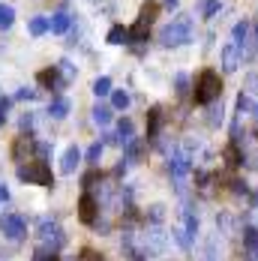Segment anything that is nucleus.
Here are the masks:
<instances>
[{
  "label": "nucleus",
  "mask_w": 258,
  "mask_h": 261,
  "mask_svg": "<svg viewBox=\"0 0 258 261\" xmlns=\"http://www.w3.org/2000/svg\"><path fill=\"white\" fill-rule=\"evenodd\" d=\"M129 261H141V258H138V255H132V258H129Z\"/></svg>",
  "instance_id": "nucleus-45"
},
{
  "label": "nucleus",
  "mask_w": 258,
  "mask_h": 261,
  "mask_svg": "<svg viewBox=\"0 0 258 261\" xmlns=\"http://www.w3.org/2000/svg\"><path fill=\"white\" fill-rule=\"evenodd\" d=\"M15 99H36V90H33V87H18Z\"/></svg>",
  "instance_id": "nucleus-35"
},
{
  "label": "nucleus",
  "mask_w": 258,
  "mask_h": 261,
  "mask_svg": "<svg viewBox=\"0 0 258 261\" xmlns=\"http://www.w3.org/2000/svg\"><path fill=\"white\" fill-rule=\"evenodd\" d=\"M3 201H9V189H6V183H0V204Z\"/></svg>",
  "instance_id": "nucleus-40"
},
{
  "label": "nucleus",
  "mask_w": 258,
  "mask_h": 261,
  "mask_svg": "<svg viewBox=\"0 0 258 261\" xmlns=\"http://www.w3.org/2000/svg\"><path fill=\"white\" fill-rule=\"evenodd\" d=\"M132 132H135V126H132V120L129 117H123L120 123H117V138L126 144V141H132Z\"/></svg>",
  "instance_id": "nucleus-20"
},
{
  "label": "nucleus",
  "mask_w": 258,
  "mask_h": 261,
  "mask_svg": "<svg viewBox=\"0 0 258 261\" xmlns=\"http://www.w3.org/2000/svg\"><path fill=\"white\" fill-rule=\"evenodd\" d=\"M12 21H15V9L0 3V30H9V27H12Z\"/></svg>",
  "instance_id": "nucleus-21"
},
{
  "label": "nucleus",
  "mask_w": 258,
  "mask_h": 261,
  "mask_svg": "<svg viewBox=\"0 0 258 261\" xmlns=\"http://www.w3.org/2000/svg\"><path fill=\"white\" fill-rule=\"evenodd\" d=\"M129 102H132V96H129L126 90H111V105H114L117 111L129 108Z\"/></svg>",
  "instance_id": "nucleus-19"
},
{
  "label": "nucleus",
  "mask_w": 258,
  "mask_h": 261,
  "mask_svg": "<svg viewBox=\"0 0 258 261\" xmlns=\"http://www.w3.org/2000/svg\"><path fill=\"white\" fill-rule=\"evenodd\" d=\"M78 261H102V255H99L96 249H90V246H87V249H81V252H78Z\"/></svg>",
  "instance_id": "nucleus-31"
},
{
  "label": "nucleus",
  "mask_w": 258,
  "mask_h": 261,
  "mask_svg": "<svg viewBox=\"0 0 258 261\" xmlns=\"http://www.w3.org/2000/svg\"><path fill=\"white\" fill-rule=\"evenodd\" d=\"M96 213H99L96 198H93L90 192H84V195L78 198V219H81L84 225H93V222H96Z\"/></svg>",
  "instance_id": "nucleus-6"
},
{
  "label": "nucleus",
  "mask_w": 258,
  "mask_h": 261,
  "mask_svg": "<svg viewBox=\"0 0 258 261\" xmlns=\"http://www.w3.org/2000/svg\"><path fill=\"white\" fill-rule=\"evenodd\" d=\"M93 93H96V99H102V96H108L111 93V79H96L93 81Z\"/></svg>",
  "instance_id": "nucleus-24"
},
{
  "label": "nucleus",
  "mask_w": 258,
  "mask_h": 261,
  "mask_svg": "<svg viewBox=\"0 0 258 261\" xmlns=\"http://www.w3.org/2000/svg\"><path fill=\"white\" fill-rule=\"evenodd\" d=\"M33 261H57V252L45 249V246H39V249L33 252Z\"/></svg>",
  "instance_id": "nucleus-28"
},
{
  "label": "nucleus",
  "mask_w": 258,
  "mask_h": 261,
  "mask_svg": "<svg viewBox=\"0 0 258 261\" xmlns=\"http://www.w3.org/2000/svg\"><path fill=\"white\" fill-rule=\"evenodd\" d=\"M252 114H255V117H258V105H252Z\"/></svg>",
  "instance_id": "nucleus-44"
},
{
  "label": "nucleus",
  "mask_w": 258,
  "mask_h": 261,
  "mask_svg": "<svg viewBox=\"0 0 258 261\" xmlns=\"http://www.w3.org/2000/svg\"><path fill=\"white\" fill-rule=\"evenodd\" d=\"M96 180H99V171L93 168L90 174H84V180H81V186H84V189H90V186H93V183H96Z\"/></svg>",
  "instance_id": "nucleus-36"
},
{
  "label": "nucleus",
  "mask_w": 258,
  "mask_h": 261,
  "mask_svg": "<svg viewBox=\"0 0 258 261\" xmlns=\"http://www.w3.org/2000/svg\"><path fill=\"white\" fill-rule=\"evenodd\" d=\"M159 129H162V108H150V111H147V135L156 138Z\"/></svg>",
  "instance_id": "nucleus-14"
},
{
  "label": "nucleus",
  "mask_w": 258,
  "mask_h": 261,
  "mask_svg": "<svg viewBox=\"0 0 258 261\" xmlns=\"http://www.w3.org/2000/svg\"><path fill=\"white\" fill-rule=\"evenodd\" d=\"M108 42H111V45H117V42H129V30L126 27H111V33H108Z\"/></svg>",
  "instance_id": "nucleus-23"
},
{
  "label": "nucleus",
  "mask_w": 258,
  "mask_h": 261,
  "mask_svg": "<svg viewBox=\"0 0 258 261\" xmlns=\"http://www.w3.org/2000/svg\"><path fill=\"white\" fill-rule=\"evenodd\" d=\"M18 180L36 183V186H54V174H51V168H48L42 159H36V162H30V165H21V168H18Z\"/></svg>",
  "instance_id": "nucleus-3"
},
{
  "label": "nucleus",
  "mask_w": 258,
  "mask_h": 261,
  "mask_svg": "<svg viewBox=\"0 0 258 261\" xmlns=\"http://www.w3.org/2000/svg\"><path fill=\"white\" fill-rule=\"evenodd\" d=\"M174 87H177L180 96H186V90H189V79H186V75H177V79H174Z\"/></svg>",
  "instance_id": "nucleus-34"
},
{
  "label": "nucleus",
  "mask_w": 258,
  "mask_h": 261,
  "mask_svg": "<svg viewBox=\"0 0 258 261\" xmlns=\"http://www.w3.org/2000/svg\"><path fill=\"white\" fill-rule=\"evenodd\" d=\"M0 120H3V117H0Z\"/></svg>",
  "instance_id": "nucleus-47"
},
{
  "label": "nucleus",
  "mask_w": 258,
  "mask_h": 261,
  "mask_svg": "<svg viewBox=\"0 0 258 261\" xmlns=\"http://www.w3.org/2000/svg\"><path fill=\"white\" fill-rule=\"evenodd\" d=\"M0 228H3V234L9 237V240H24L27 237V222L21 213H6V216H0Z\"/></svg>",
  "instance_id": "nucleus-5"
},
{
  "label": "nucleus",
  "mask_w": 258,
  "mask_h": 261,
  "mask_svg": "<svg viewBox=\"0 0 258 261\" xmlns=\"http://www.w3.org/2000/svg\"><path fill=\"white\" fill-rule=\"evenodd\" d=\"M252 204H255V207H258V192H255V195H252Z\"/></svg>",
  "instance_id": "nucleus-43"
},
{
  "label": "nucleus",
  "mask_w": 258,
  "mask_h": 261,
  "mask_svg": "<svg viewBox=\"0 0 258 261\" xmlns=\"http://www.w3.org/2000/svg\"><path fill=\"white\" fill-rule=\"evenodd\" d=\"M48 114H51L54 120H63V117L69 114V99H54V102L48 105Z\"/></svg>",
  "instance_id": "nucleus-17"
},
{
  "label": "nucleus",
  "mask_w": 258,
  "mask_h": 261,
  "mask_svg": "<svg viewBox=\"0 0 258 261\" xmlns=\"http://www.w3.org/2000/svg\"><path fill=\"white\" fill-rule=\"evenodd\" d=\"M219 12V0H204V6H201V15L210 18V15H216Z\"/></svg>",
  "instance_id": "nucleus-29"
},
{
  "label": "nucleus",
  "mask_w": 258,
  "mask_h": 261,
  "mask_svg": "<svg viewBox=\"0 0 258 261\" xmlns=\"http://www.w3.org/2000/svg\"><path fill=\"white\" fill-rule=\"evenodd\" d=\"M21 129H33V114H21Z\"/></svg>",
  "instance_id": "nucleus-39"
},
{
  "label": "nucleus",
  "mask_w": 258,
  "mask_h": 261,
  "mask_svg": "<svg viewBox=\"0 0 258 261\" xmlns=\"http://www.w3.org/2000/svg\"><path fill=\"white\" fill-rule=\"evenodd\" d=\"M168 171H171V177L180 183L186 174H189V156L186 153H174V156L168 159Z\"/></svg>",
  "instance_id": "nucleus-8"
},
{
  "label": "nucleus",
  "mask_w": 258,
  "mask_h": 261,
  "mask_svg": "<svg viewBox=\"0 0 258 261\" xmlns=\"http://www.w3.org/2000/svg\"><path fill=\"white\" fill-rule=\"evenodd\" d=\"M255 45H258V30H255Z\"/></svg>",
  "instance_id": "nucleus-46"
},
{
  "label": "nucleus",
  "mask_w": 258,
  "mask_h": 261,
  "mask_svg": "<svg viewBox=\"0 0 258 261\" xmlns=\"http://www.w3.org/2000/svg\"><path fill=\"white\" fill-rule=\"evenodd\" d=\"M57 69H60V75H63V81L75 79V69H72V63H69V60H60V66H57Z\"/></svg>",
  "instance_id": "nucleus-30"
},
{
  "label": "nucleus",
  "mask_w": 258,
  "mask_h": 261,
  "mask_svg": "<svg viewBox=\"0 0 258 261\" xmlns=\"http://www.w3.org/2000/svg\"><path fill=\"white\" fill-rule=\"evenodd\" d=\"M243 246L249 252H258V228H246L243 231Z\"/></svg>",
  "instance_id": "nucleus-25"
},
{
  "label": "nucleus",
  "mask_w": 258,
  "mask_h": 261,
  "mask_svg": "<svg viewBox=\"0 0 258 261\" xmlns=\"http://www.w3.org/2000/svg\"><path fill=\"white\" fill-rule=\"evenodd\" d=\"M39 84H42V87H51V90H60L66 81H63V75H60V69H51V66H48V69L39 72Z\"/></svg>",
  "instance_id": "nucleus-11"
},
{
  "label": "nucleus",
  "mask_w": 258,
  "mask_h": 261,
  "mask_svg": "<svg viewBox=\"0 0 258 261\" xmlns=\"http://www.w3.org/2000/svg\"><path fill=\"white\" fill-rule=\"evenodd\" d=\"M108 120H111V108H108V105H96V108H93V123L105 126Z\"/></svg>",
  "instance_id": "nucleus-26"
},
{
  "label": "nucleus",
  "mask_w": 258,
  "mask_h": 261,
  "mask_svg": "<svg viewBox=\"0 0 258 261\" xmlns=\"http://www.w3.org/2000/svg\"><path fill=\"white\" fill-rule=\"evenodd\" d=\"M99 156H102V144H93V147L87 150V162H90V165H96Z\"/></svg>",
  "instance_id": "nucleus-32"
},
{
  "label": "nucleus",
  "mask_w": 258,
  "mask_h": 261,
  "mask_svg": "<svg viewBox=\"0 0 258 261\" xmlns=\"http://www.w3.org/2000/svg\"><path fill=\"white\" fill-rule=\"evenodd\" d=\"M222 102H210V111H207V120H210V126H219L222 123Z\"/></svg>",
  "instance_id": "nucleus-22"
},
{
  "label": "nucleus",
  "mask_w": 258,
  "mask_h": 261,
  "mask_svg": "<svg viewBox=\"0 0 258 261\" xmlns=\"http://www.w3.org/2000/svg\"><path fill=\"white\" fill-rule=\"evenodd\" d=\"M69 27H72L69 12H63V9H60V12H54V15H51V33H66Z\"/></svg>",
  "instance_id": "nucleus-13"
},
{
  "label": "nucleus",
  "mask_w": 258,
  "mask_h": 261,
  "mask_svg": "<svg viewBox=\"0 0 258 261\" xmlns=\"http://www.w3.org/2000/svg\"><path fill=\"white\" fill-rule=\"evenodd\" d=\"M219 93H222V79L213 72V69H204L201 75H198V84H195V102L198 105H210L219 99Z\"/></svg>",
  "instance_id": "nucleus-1"
},
{
  "label": "nucleus",
  "mask_w": 258,
  "mask_h": 261,
  "mask_svg": "<svg viewBox=\"0 0 258 261\" xmlns=\"http://www.w3.org/2000/svg\"><path fill=\"white\" fill-rule=\"evenodd\" d=\"M147 219H150V222H162V207H159V204H156V207H150Z\"/></svg>",
  "instance_id": "nucleus-38"
},
{
  "label": "nucleus",
  "mask_w": 258,
  "mask_h": 261,
  "mask_svg": "<svg viewBox=\"0 0 258 261\" xmlns=\"http://www.w3.org/2000/svg\"><path fill=\"white\" fill-rule=\"evenodd\" d=\"M225 162H228L231 168H237V165H243V153L237 150V144H231V147L225 150Z\"/></svg>",
  "instance_id": "nucleus-27"
},
{
  "label": "nucleus",
  "mask_w": 258,
  "mask_h": 261,
  "mask_svg": "<svg viewBox=\"0 0 258 261\" xmlns=\"http://www.w3.org/2000/svg\"><path fill=\"white\" fill-rule=\"evenodd\" d=\"M48 153H51V144H48V141H36V156L45 162V156H48Z\"/></svg>",
  "instance_id": "nucleus-33"
},
{
  "label": "nucleus",
  "mask_w": 258,
  "mask_h": 261,
  "mask_svg": "<svg viewBox=\"0 0 258 261\" xmlns=\"http://www.w3.org/2000/svg\"><path fill=\"white\" fill-rule=\"evenodd\" d=\"M78 162H81V150H78L75 144H69V147L63 150V156H60V171H63V174H72L78 168Z\"/></svg>",
  "instance_id": "nucleus-9"
},
{
  "label": "nucleus",
  "mask_w": 258,
  "mask_h": 261,
  "mask_svg": "<svg viewBox=\"0 0 258 261\" xmlns=\"http://www.w3.org/2000/svg\"><path fill=\"white\" fill-rule=\"evenodd\" d=\"M30 153H36V141H30L27 135H18L15 144H12V156L18 162H24V156H30Z\"/></svg>",
  "instance_id": "nucleus-10"
},
{
  "label": "nucleus",
  "mask_w": 258,
  "mask_h": 261,
  "mask_svg": "<svg viewBox=\"0 0 258 261\" xmlns=\"http://www.w3.org/2000/svg\"><path fill=\"white\" fill-rule=\"evenodd\" d=\"M144 156V141H138V138H132V141H126V165L129 162H138V159Z\"/></svg>",
  "instance_id": "nucleus-15"
},
{
  "label": "nucleus",
  "mask_w": 258,
  "mask_h": 261,
  "mask_svg": "<svg viewBox=\"0 0 258 261\" xmlns=\"http://www.w3.org/2000/svg\"><path fill=\"white\" fill-rule=\"evenodd\" d=\"M36 234H39V240L45 243V249H51V252H57L60 246H63V231L57 228V222H51V219H42L39 222V228H36Z\"/></svg>",
  "instance_id": "nucleus-4"
},
{
  "label": "nucleus",
  "mask_w": 258,
  "mask_h": 261,
  "mask_svg": "<svg viewBox=\"0 0 258 261\" xmlns=\"http://www.w3.org/2000/svg\"><path fill=\"white\" fill-rule=\"evenodd\" d=\"M6 111H9V99H6V96H3V99H0V117H3V114H6Z\"/></svg>",
  "instance_id": "nucleus-41"
},
{
  "label": "nucleus",
  "mask_w": 258,
  "mask_h": 261,
  "mask_svg": "<svg viewBox=\"0 0 258 261\" xmlns=\"http://www.w3.org/2000/svg\"><path fill=\"white\" fill-rule=\"evenodd\" d=\"M240 60H243V48L234 45V42H228V45L222 48V69H225V72H237Z\"/></svg>",
  "instance_id": "nucleus-7"
},
{
  "label": "nucleus",
  "mask_w": 258,
  "mask_h": 261,
  "mask_svg": "<svg viewBox=\"0 0 258 261\" xmlns=\"http://www.w3.org/2000/svg\"><path fill=\"white\" fill-rule=\"evenodd\" d=\"M162 3H165V6H168V9H174V6H177V3H180V0H162Z\"/></svg>",
  "instance_id": "nucleus-42"
},
{
  "label": "nucleus",
  "mask_w": 258,
  "mask_h": 261,
  "mask_svg": "<svg viewBox=\"0 0 258 261\" xmlns=\"http://www.w3.org/2000/svg\"><path fill=\"white\" fill-rule=\"evenodd\" d=\"M156 15H159V6H156V3H144V6H141V15H138V24L150 27L156 21Z\"/></svg>",
  "instance_id": "nucleus-16"
},
{
  "label": "nucleus",
  "mask_w": 258,
  "mask_h": 261,
  "mask_svg": "<svg viewBox=\"0 0 258 261\" xmlns=\"http://www.w3.org/2000/svg\"><path fill=\"white\" fill-rule=\"evenodd\" d=\"M246 36H249V21H240V24H234V30H231V42H234V45H240V48H243Z\"/></svg>",
  "instance_id": "nucleus-18"
},
{
  "label": "nucleus",
  "mask_w": 258,
  "mask_h": 261,
  "mask_svg": "<svg viewBox=\"0 0 258 261\" xmlns=\"http://www.w3.org/2000/svg\"><path fill=\"white\" fill-rule=\"evenodd\" d=\"M27 30H30V36H42L45 30H51V18H45V15H33V18L27 21Z\"/></svg>",
  "instance_id": "nucleus-12"
},
{
  "label": "nucleus",
  "mask_w": 258,
  "mask_h": 261,
  "mask_svg": "<svg viewBox=\"0 0 258 261\" xmlns=\"http://www.w3.org/2000/svg\"><path fill=\"white\" fill-rule=\"evenodd\" d=\"M237 108H240V114L252 108V102H249V96H246V93H240V99H237Z\"/></svg>",
  "instance_id": "nucleus-37"
},
{
  "label": "nucleus",
  "mask_w": 258,
  "mask_h": 261,
  "mask_svg": "<svg viewBox=\"0 0 258 261\" xmlns=\"http://www.w3.org/2000/svg\"><path fill=\"white\" fill-rule=\"evenodd\" d=\"M189 39H192V24H189V18H177V21H171V24L159 33V42H162L165 48L186 45Z\"/></svg>",
  "instance_id": "nucleus-2"
}]
</instances>
